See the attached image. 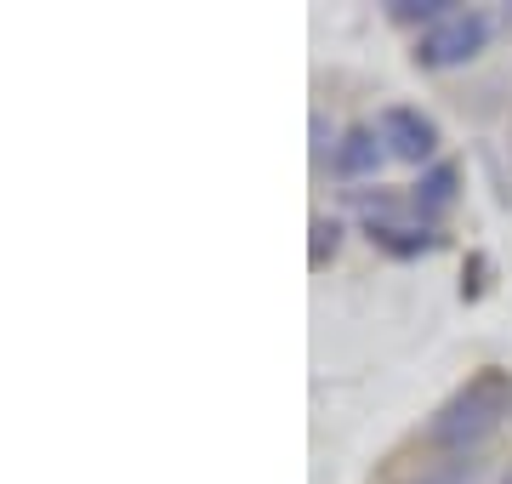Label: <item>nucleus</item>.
<instances>
[{"instance_id":"f257e3e1","label":"nucleus","mask_w":512,"mask_h":484,"mask_svg":"<svg viewBox=\"0 0 512 484\" xmlns=\"http://www.w3.org/2000/svg\"><path fill=\"white\" fill-rule=\"evenodd\" d=\"M512 410V382L501 376H478L473 388H461L450 405H439V416L427 422V439L444 450H473L484 445L495 428H501V416Z\"/></svg>"},{"instance_id":"f03ea898","label":"nucleus","mask_w":512,"mask_h":484,"mask_svg":"<svg viewBox=\"0 0 512 484\" xmlns=\"http://www.w3.org/2000/svg\"><path fill=\"white\" fill-rule=\"evenodd\" d=\"M490 35H495V23L484 18V12H473V6H467V12H450L439 29H427V35L416 40V63L421 69H456V63L484 52Z\"/></svg>"},{"instance_id":"7ed1b4c3","label":"nucleus","mask_w":512,"mask_h":484,"mask_svg":"<svg viewBox=\"0 0 512 484\" xmlns=\"http://www.w3.org/2000/svg\"><path fill=\"white\" fill-rule=\"evenodd\" d=\"M376 137H382V149L393 154V160H410V166H421V160L439 154V126L421 109H410V103H387L382 120H376Z\"/></svg>"},{"instance_id":"20e7f679","label":"nucleus","mask_w":512,"mask_h":484,"mask_svg":"<svg viewBox=\"0 0 512 484\" xmlns=\"http://www.w3.org/2000/svg\"><path fill=\"white\" fill-rule=\"evenodd\" d=\"M399 211H410V200H399L393 211H376L370 217V245H382L387 257H421V251H433L439 234L427 223H404Z\"/></svg>"},{"instance_id":"39448f33","label":"nucleus","mask_w":512,"mask_h":484,"mask_svg":"<svg viewBox=\"0 0 512 484\" xmlns=\"http://www.w3.org/2000/svg\"><path fill=\"white\" fill-rule=\"evenodd\" d=\"M461 194V166L456 160H439V166L421 171V183L410 188V211H416V223H433V217H444L450 205H456Z\"/></svg>"},{"instance_id":"423d86ee","label":"nucleus","mask_w":512,"mask_h":484,"mask_svg":"<svg viewBox=\"0 0 512 484\" xmlns=\"http://www.w3.org/2000/svg\"><path fill=\"white\" fill-rule=\"evenodd\" d=\"M382 137H376V131L370 126H353V131H342V137H336V160H330V166H336V177H376V171H382Z\"/></svg>"},{"instance_id":"0eeeda50","label":"nucleus","mask_w":512,"mask_h":484,"mask_svg":"<svg viewBox=\"0 0 512 484\" xmlns=\"http://www.w3.org/2000/svg\"><path fill=\"white\" fill-rule=\"evenodd\" d=\"M450 12H456L450 0H393V6H387V18H393V23H421V35H427V29H439Z\"/></svg>"},{"instance_id":"6e6552de","label":"nucleus","mask_w":512,"mask_h":484,"mask_svg":"<svg viewBox=\"0 0 512 484\" xmlns=\"http://www.w3.org/2000/svg\"><path fill=\"white\" fill-rule=\"evenodd\" d=\"M313 245H308V268H325L336 257V245H342V223H330V217H313Z\"/></svg>"},{"instance_id":"1a4fd4ad","label":"nucleus","mask_w":512,"mask_h":484,"mask_svg":"<svg viewBox=\"0 0 512 484\" xmlns=\"http://www.w3.org/2000/svg\"><path fill=\"white\" fill-rule=\"evenodd\" d=\"M308 131H313V166H325V154L336 160V143H330V126H325V114H313V120H308Z\"/></svg>"},{"instance_id":"9d476101","label":"nucleus","mask_w":512,"mask_h":484,"mask_svg":"<svg viewBox=\"0 0 512 484\" xmlns=\"http://www.w3.org/2000/svg\"><path fill=\"white\" fill-rule=\"evenodd\" d=\"M501 484H512V467H507V473H501Z\"/></svg>"}]
</instances>
